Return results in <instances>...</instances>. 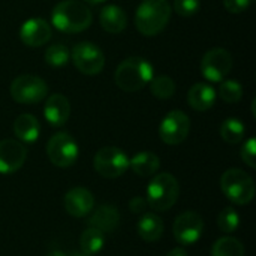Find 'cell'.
I'll return each mask as SVG.
<instances>
[{
    "instance_id": "obj_37",
    "label": "cell",
    "mask_w": 256,
    "mask_h": 256,
    "mask_svg": "<svg viewBox=\"0 0 256 256\" xmlns=\"http://www.w3.org/2000/svg\"><path fill=\"white\" fill-rule=\"evenodd\" d=\"M70 256H90V255H86V254H82V252H75V254H72Z\"/></svg>"
},
{
    "instance_id": "obj_15",
    "label": "cell",
    "mask_w": 256,
    "mask_h": 256,
    "mask_svg": "<svg viewBox=\"0 0 256 256\" xmlns=\"http://www.w3.org/2000/svg\"><path fill=\"white\" fill-rule=\"evenodd\" d=\"M64 210L74 218H84L93 212L94 198L93 194L86 188H74L70 189L63 200Z\"/></svg>"
},
{
    "instance_id": "obj_26",
    "label": "cell",
    "mask_w": 256,
    "mask_h": 256,
    "mask_svg": "<svg viewBox=\"0 0 256 256\" xmlns=\"http://www.w3.org/2000/svg\"><path fill=\"white\" fill-rule=\"evenodd\" d=\"M212 256H244V248L234 237H222L214 243Z\"/></svg>"
},
{
    "instance_id": "obj_12",
    "label": "cell",
    "mask_w": 256,
    "mask_h": 256,
    "mask_svg": "<svg viewBox=\"0 0 256 256\" xmlns=\"http://www.w3.org/2000/svg\"><path fill=\"white\" fill-rule=\"evenodd\" d=\"M204 231V220L202 218L195 212H186L182 213L172 226V232L176 240L183 246H190L196 243Z\"/></svg>"
},
{
    "instance_id": "obj_17",
    "label": "cell",
    "mask_w": 256,
    "mask_h": 256,
    "mask_svg": "<svg viewBox=\"0 0 256 256\" xmlns=\"http://www.w3.org/2000/svg\"><path fill=\"white\" fill-rule=\"evenodd\" d=\"M120 222V214L114 206H100L98 207L87 220V225L102 231L104 234L112 232Z\"/></svg>"
},
{
    "instance_id": "obj_23",
    "label": "cell",
    "mask_w": 256,
    "mask_h": 256,
    "mask_svg": "<svg viewBox=\"0 0 256 256\" xmlns=\"http://www.w3.org/2000/svg\"><path fill=\"white\" fill-rule=\"evenodd\" d=\"M80 246L82 254L90 256L96 255L105 246V234L96 228L88 226L80 237Z\"/></svg>"
},
{
    "instance_id": "obj_35",
    "label": "cell",
    "mask_w": 256,
    "mask_h": 256,
    "mask_svg": "<svg viewBox=\"0 0 256 256\" xmlns=\"http://www.w3.org/2000/svg\"><path fill=\"white\" fill-rule=\"evenodd\" d=\"M46 256H66L64 254H62L60 250H52V252H50Z\"/></svg>"
},
{
    "instance_id": "obj_32",
    "label": "cell",
    "mask_w": 256,
    "mask_h": 256,
    "mask_svg": "<svg viewBox=\"0 0 256 256\" xmlns=\"http://www.w3.org/2000/svg\"><path fill=\"white\" fill-rule=\"evenodd\" d=\"M252 0H224V6L231 14H242L250 6Z\"/></svg>"
},
{
    "instance_id": "obj_25",
    "label": "cell",
    "mask_w": 256,
    "mask_h": 256,
    "mask_svg": "<svg viewBox=\"0 0 256 256\" xmlns=\"http://www.w3.org/2000/svg\"><path fill=\"white\" fill-rule=\"evenodd\" d=\"M148 84H150V92L156 99L166 100L171 99L176 93V81L168 75L153 76Z\"/></svg>"
},
{
    "instance_id": "obj_13",
    "label": "cell",
    "mask_w": 256,
    "mask_h": 256,
    "mask_svg": "<svg viewBox=\"0 0 256 256\" xmlns=\"http://www.w3.org/2000/svg\"><path fill=\"white\" fill-rule=\"evenodd\" d=\"M27 159V148L16 140L0 141V174L16 172Z\"/></svg>"
},
{
    "instance_id": "obj_24",
    "label": "cell",
    "mask_w": 256,
    "mask_h": 256,
    "mask_svg": "<svg viewBox=\"0 0 256 256\" xmlns=\"http://www.w3.org/2000/svg\"><path fill=\"white\" fill-rule=\"evenodd\" d=\"M246 134V126L240 118L230 117L220 124V136L228 144H238L243 141Z\"/></svg>"
},
{
    "instance_id": "obj_27",
    "label": "cell",
    "mask_w": 256,
    "mask_h": 256,
    "mask_svg": "<svg viewBox=\"0 0 256 256\" xmlns=\"http://www.w3.org/2000/svg\"><path fill=\"white\" fill-rule=\"evenodd\" d=\"M44 58H45L46 64H50L52 68H62L70 60V52L68 51V48L64 45L52 44L45 50Z\"/></svg>"
},
{
    "instance_id": "obj_9",
    "label": "cell",
    "mask_w": 256,
    "mask_h": 256,
    "mask_svg": "<svg viewBox=\"0 0 256 256\" xmlns=\"http://www.w3.org/2000/svg\"><path fill=\"white\" fill-rule=\"evenodd\" d=\"M93 165L99 176L105 178H117L128 171L129 158L118 147H104L96 153Z\"/></svg>"
},
{
    "instance_id": "obj_6",
    "label": "cell",
    "mask_w": 256,
    "mask_h": 256,
    "mask_svg": "<svg viewBox=\"0 0 256 256\" xmlns=\"http://www.w3.org/2000/svg\"><path fill=\"white\" fill-rule=\"evenodd\" d=\"M10 96L18 104H38L48 96L46 82L36 75L24 74L10 82Z\"/></svg>"
},
{
    "instance_id": "obj_1",
    "label": "cell",
    "mask_w": 256,
    "mask_h": 256,
    "mask_svg": "<svg viewBox=\"0 0 256 256\" xmlns=\"http://www.w3.org/2000/svg\"><path fill=\"white\" fill-rule=\"evenodd\" d=\"M92 10L78 0H62L51 12L52 26L64 33H80L92 26Z\"/></svg>"
},
{
    "instance_id": "obj_14",
    "label": "cell",
    "mask_w": 256,
    "mask_h": 256,
    "mask_svg": "<svg viewBox=\"0 0 256 256\" xmlns=\"http://www.w3.org/2000/svg\"><path fill=\"white\" fill-rule=\"evenodd\" d=\"M20 39L26 46L38 48L51 39V26L44 18H30L20 28Z\"/></svg>"
},
{
    "instance_id": "obj_20",
    "label": "cell",
    "mask_w": 256,
    "mask_h": 256,
    "mask_svg": "<svg viewBox=\"0 0 256 256\" xmlns=\"http://www.w3.org/2000/svg\"><path fill=\"white\" fill-rule=\"evenodd\" d=\"M15 136L26 144L36 142L40 135V124L38 118L32 114H21L14 122Z\"/></svg>"
},
{
    "instance_id": "obj_5",
    "label": "cell",
    "mask_w": 256,
    "mask_h": 256,
    "mask_svg": "<svg viewBox=\"0 0 256 256\" xmlns=\"http://www.w3.org/2000/svg\"><path fill=\"white\" fill-rule=\"evenodd\" d=\"M220 189L225 196L237 206L249 204L255 196V183L252 177L238 168H231L224 172Z\"/></svg>"
},
{
    "instance_id": "obj_21",
    "label": "cell",
    "mask_w": 256,
    "mask_h": 256,
    "mask_svg": "<svg viewBox=\"0 0 256 256\" xmlns=\"http://www.w3.org/2000/svg\"><path fill=\"white\" fill-rule=\"evenodd\" d=\"M160 166L159 158L152 152H140L129 159V168L140 177H152Z\"/></svg>"
},
{
    "instance_id": "obj_30",
    "label": "cell",
    "mask_w": 256,
    "mask_h": 256,
    "mask_svg": "<svg viewBox=\"0 0 256 256\" xmlns=\"http://www.w3.org/2000/svg\"><path fill=\"white\" fill-rule=\"evenodd\" d=\"M171 8L180 16H194L201 8V0H174Z\"/></svg>"
},
{
    "instance_id": "obj_2",
    "label": "cell",
    "mask_w": 256,
    "mask_h": 256,
    "mask_svg": "<svg viewBox=\"0 0 256 256\" xmlns=\"http://www.w3.org/2000/svg\"><path fill=\"white\" fill-rule=\"evenodd\" d=\"M171 12L168 0H142L135 12V27L144 36H156L170 22Z\"/></svg>"
},
{
    "instance_id": "obj_33",
    "label": "cell",
    "mask_w": 256,
    "mask_h": 256,
    "mask_svg": "<svg viewBox=\"0 0 256 256\" xmlns=\"http://www.w3.org/2000/svg\"><path fill=\"white\" fill-rule=\"evenodd\" d=\"M146 206H147V201L142 200L141 196H135V198L130 201V204H129L132 213H141V212L146 208Z\"/></svg>"
},
{
    "instance_id": "obj_8",
    "label": "cell",
    "mask_w": 256,
    "mask_h": 256,
    "mask_svg": "<svg viewBox=\"0 0 256 256\" xmlns=\"http://www.w3.org/2000/svg\"><path fill=\"white\" fill-rule=\"evenodd\" d=\"M70 60L84 75H98L104 70L105 56L102 50L92 42H80L72 48Z\"/></svg>"
},
{
    "instance_id": "obj_34",
    "label": "cell",
    "mask_w": 256,
    "mask_h": 256,
    "mask_svg": "<svg viewBox=\"0 0 256 256\" xmlns=\"http://www.w3.org/2000/svg\"><path fill=\"white\" fill-rule=\"evenodd\" d=\"M166 256H189L188 255V252L183 249V248H177V249H172L170 254Z\"/></svg>"
},
{
    "instance_id": "obj_19",
    "label": "cell",
    "mask_w": 256,
    "mask_h": 256,
    "mask_svg": "<svg viewBox=\"0 0 256 256\" xmlns=\"http://www.w3.org/2000/svg\"><path fill=\"white\" fill-rule=\"evenodd\" d=\"M188 102L195 111H208L216 102V90L206 82H196L188 93Z\"/></svg>"
},
{
    "instance_id": "obj_31",
    "label": "cell",
    "mask_w": 256,
    "mask_h": 256,
    "mask_svg": "<svg viewBox=\"0 0 256 256\" xmlns=\"http://www.w3.org/2000/svg\"><path fill=\"white\" fill-rule=\"evenodd\" d=\"M242 159L250 168H256V140L249 138L242 147Z\"/></svg>"
},
{
    "instance_id": "obj_22",
    "label": "cell",
    "mask_w": 256,
    "mask_h": 256,
    "mask_svg": "<svg viewBox=\"0 0 256 256\" xmlns=\"http://www.w3.org/2000/svg\"><path fill=\"white\" fill-rule=\"evenodd\" d=\"M138 234L144 242H158L164 234V220L153 213H146L138 222Z\"/></svg>"
},
{
    "instance_id": "obj_29",
    "label": "cell",
    "mask_w": 256,
    "mask_h": 256,
    "mask_svg": "<svg viewBox=\"0 0 256 256\" xmlns=\"http://www.w3.org/2000/svg\"><path fill=\"white\" fill-rule=\"evenodd\" d=\"M240 225V216L238 213L232 208V207H226L225 210H222L218 216V226L222 232L225 234H231L234 231H237Z\"/></svg>"
},
{
    "instance_id": "obj_10",
    "label": "cell",
    "mask_w": 256,
    "mask_h": 256,
    "mask_svg": "<svg viewBox=\"0 0 256 256\" xmlns=\"http://www.w3.org/2000/svg\"><path fill=\"white\" fill-rule=\"evenodd\" d=\"M232 69V56L225 48L208 50L201 60V72L212 82L224 81Z\"/></svg>"
},
{
    "instance_id": "obj_11",
    "label": "cell",
    "mask_w": 256,
    "mask_h": 256,
    "mask_svg": "<svg viewBox=\"0 0 256 256\" xmlns=\"http://www.w3.org/2000/svg\"><path fill=\"white\" fill-rule=\"evenodd\" d=\"M190 130V118L180 110L170 111L159 124V136L168 146L182 144Z\"/></svg>"
},
{
    "instance_id": "obj_28",
    "label": "cell",
    "mask_w": 256,
    "mask_h": 256,
    "mask_svg": "<svg viewBox=\"0 0 256 256\" xmlns=\"http://www.w3.org/2000/svg\"><path fill=\"white\" fill-rule=\"evenodd\" d=\"M219 96L228 104H236L243 98V87L237 80H224L219 86Z\"/></svg>"
},
{
    "instance_id": "obj_18",
    "label": "cell",
    "mask_w": 256,
    "mask_h": 256,
    "mask_svg": "<svg viewBox=\"0 0 256 256\" xmlns=\"http://www.w3.org/2000/svg\"><path fill=\"white\" fill-rule=\"evenodd\" d=\"M99 21H100L102 28L112 34L122 33L128 26V16H126L124 10L117 4L104 6L100 10V15H99Z\"/></svg>"
},
{
    "instance_id": "obj_36",
    "label": "cell",
    "mask_w": 256,
    "mask_h": 256,
    "mask_svg": "<svg viewBox=\"0 0 256 256\" xmlns=\"http://www.w3.org/2000/svg\"><path fill=\"white\" fill-rule=\"evenodd\" d=\"M82 2L90 3V4H99V3H102V2H105V0H82Z\"/></svg>"
},
{
    "instance_id": "obj_7",
    "label": "cell",
    "mask_w": 256,
    "mask_h": 256,
    "mask_svg": "<svg viewBox=\"0 0 256 256\" xmlns=\"http://www.w3.org/2000/svg\"><path fill=\"white\" fill-rule=\"evenodd\" d=\"M46 154L52 165L58 168H69L76 162L80 148L69 134L58 132L50 138L46 144Z\"/></svg>"
},
{
    "instance_id": "obj_16",
    "label": "cell",
    "mask_w": 256,
    "mask_h": 256,
    "mask_svg": "<svg viewBox=\"0 0 256 256\" xmlns=\"http://www.w3.org/2000/svg\"><path fill=\"white\" fill-rule=\"evenodd\" d=\"M44 116L51 126L54 128L63 126L70 116V104L68 98L60 93H52L51 96H48L44 105Z\"/></svg>"
},
{
    "instance_id": "obj_4",
    "label": "cell",
    "mask_w": 256,
    "mask_h": 256,
    "mask_svg": "<svg viewBox=\"0 0 256 256\" xmlns=\"http://www.w3.org/2000/svg\"><path fill=\"white\" fill-rule=\"evenodd\" d=\"M180 186L177 178L170 172L156 174L147 186V204L158 212L170 210L178 200Z\"/></svg>"
},
{
    "instance_id": "obj_3",
    "label": "cell",
    "mask_w": 256,
    "mask_h": 256,
    "mask_svg": "<svg viewBox=\"0 0 256 256\" xmlns=\"http://www.w3.org/2000/svg\"><path fill=\"white\" fill-rule=\"evenodd\" d=\"M153 78V66L142 57H128L116 69V84L123 92H138Z\"/></svg>"
}]
</instances>
